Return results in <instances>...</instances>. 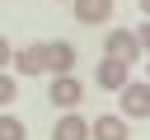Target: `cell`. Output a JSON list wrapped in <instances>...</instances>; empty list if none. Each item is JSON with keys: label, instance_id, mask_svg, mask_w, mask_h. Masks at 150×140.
Wrapping results in <instances>:
<instances>
[{"label": "cell", "instance_id": "obj_1", "mask_svg": "<svg viewBox=\"0 0 150 140\" xmlns=\"http://www.w3.org/2000/svg\"><path fill=\"white\" fill-rule=\"evenodd\" d=\"M141 37L131 33V28H112L108 33V42H103V56H117V61H127V65H136L141 61Z\"/></svg>", "mask_w": 150, "mask_h": 140}, {"label": "cell", "instance_id": "obj_2", "mask_svg": "<svg viewBox=\"0 0 150 140\" xmlns=\"http://www.w3.org/2000/svg\"><path fill=\"white\" fill-rule=\"evenodd\" d=\"M42 51H47V75H70V70H75V61H80V47H75V42H66V37L42 42Z\"/></svg>", "mask_w": 150, "mask_h": 140}, {"label": "cell", "instance_id": "obj_3", "mask_svg": "<svg viewBox=\"0 0 150 140\" xmlns=\"http://www.w3.org/2000/svg\"><path fill=\"white\" fill-rule=\"evenodd\" d=\"M94 79H98V89H108V93L117 89V93H122V89L131 84V65H127V61H117V56H103V61H98V70H94Z\"/></svg>", "mask_w": 150, "mask_h": 140}, {"label": "cell", "instance_id": "obj_4", "mask_svg": "<svg viewBox=\"0 0 150 140\" xmlns=\"http://www.w3.org/2000/svg\"><path fill=\"white\" fill-rule=\"evenodd\" d=\"M47 98H52L56 107H66V112H70V107H80V103H84V84H80L75 75H52Z\"/></svg>", "mask_w": 150, "mask_h": 140}, {"label": "cell", "instance_id": "obj_5", "mask_svg": "<svg viewBox=\"0 0 150 140\" xmlns=\"http://www.w3.org/2000/svg\"><path fill=\"white\" fill-rule=\"evenodd\" d=\"M122 117H150V79H131L122 89Z\"/></svg>", "mask_w": 150, "mask_h": 140}, {"label": "cell", "instance_id": "obj_6", "mask_svg": "<svg viewBox=\"0 0 150 140\" xmlns=\"http://www.w3.org/2000/svg\"><path fill=\"white\" fill-rule=\"evenodd\" d=\"M14 70H19V75H47V51H42V42L14 47Z\"/></svg>", "mask_w": 150, "mask_h": 140}, {"label": "cell", "instance_id": "obj_7", "mask_svg": "<svg viewBox=\"0 0 150 140\" xmlns=\"http://www.w3.org/2000/svg\"><path fill=\"white\" fill-rule=\"evenodd\" d=\"M89 135H94V140H131V121L108 112V117H94V121H89Z\"/></svg>", "mask_w": 150, "mask_h": 140}, {"label": "cell", "instance_id": "obj_8", "mask_svg": "<svg viewBox=\"0 0 150 140\" xmlns=\"http://www.w3.org/2000/svg\"><path fill=\"white\" fill-rule=\"evenodd\" d=\"M52 140H94V135H89V121L80 117V107H70V112L52 126Z\"/></svg>", "mask_w": 150, "mask_h": 140}, {"label": "cell", "instance_id": "obj_9", "mask_svg": "<svg viewBox=\"0 0 150 140\" xmlns=\"http://www.w3.org/2000/svg\"><path fill=\"white\" fill-rule=\"evenodd\" d=\"M70 5H75L70 14L80 23H108L112 19V0H70Z\"/></svg>", "mask_w": 150, "mask_h": 140}, {"label": "cell", "instance_id": "obj_10", "mask_svg": "<svg viewBox=\"0 0 150 140\" xmlns=\"http://www.w3.org/2000/svg\"><path fill=\"white\" fill-rule=\"evenodd\" d=\"M0 140H28V126L9 112H0Z\"/></svg>", "mask_w": 150, "mask_h": 140}, {"label": "cell", "instance_id": "obj_11", "mask_svg": "<svg viewBox=\"0 0 150 140\" xmlns=\"http://www.w3.org/2000/svg\"><path fill=\"white\" fill-rule=\"evenodd\" d=\"M14 98H19V84H14V79H9L5 70H0V107H9Z\"/></svg>", "mask_w": 150, "mask_h": 140}, {"label": "cell", "instance_id": "obj_12", "mask_svg": "<svg viewBox=\"0 0 150 140\" xmlns=\"http://www.w3.org/2000/svg\"><path fill=\"white\" fill-rule=\"evenodd\" d=\"M5 65H14V47H9V37L0 33V70H5Z\"/></svg>", "mask_w": 150, "mask_h": 140}, {"label": "cell", "instance_id": "obj_13", "mask_svg": "<svg viewBox=\"0 0 150 140\" xmlns=\"http://www.w3.org/2000/svg\"><path fill=\"white\" fill-rule=\"evenodd\" d=\"M136 37H141V47H145V51H150V19H145V23H141V28H136Z\"/></svg>", "mask_w": 150, "mask_h": 140}, {"label": "cell", "instance_id": "obj_14", "mask_svg": "<svg viewBox=\"0 0 150 140\" xmlns=\"http://www.w3.org/2000/svg\"><path fill=\"white\" fill-rule=\"evenodd\" d=\"M136 5H141V14H145V19H150V0H136Z\"/></svg>", "mask_w": 150, "mask_h": 140}, {"label": "cell", "instance_id": "obj_15", "mask_svg": "<svg viewBox=\"0 0 150 140\" xmlns=\"http://www.w3.org/2000/svg\"><path fill=\"white\" fill-rule=\"evenodd\" d=\"M145 79H150V65H145Z\"/></svg>", "mask_w": 150, "mask_h": 140}]
</instances>
